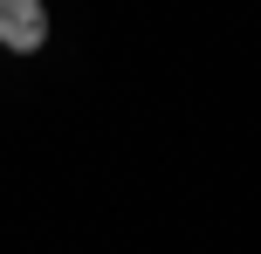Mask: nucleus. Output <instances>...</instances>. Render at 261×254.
<instances>
[{"label": "nucleus", "instance_id": "obj_1", "mask_svg": "<svg viewBox=\"0 0 261 254\" xmlns=\"http://www.w3.org/2000/svg\"><path fill=\"white\" fill-rule=\"evenodd\" d=\"M0 48L7 55L48 48V0H0Z\"/></svg>", "mask_w": 261, "mask_h": 254}]
</instances>
